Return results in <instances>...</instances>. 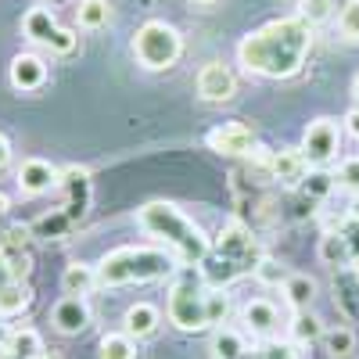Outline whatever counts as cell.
I'll list each match as a JSON object with an SVG mask.
<instances>
[{
  "mask_svg": "<svg viewBox=\"0 0 359 359\" xmlns=\"http://www.w3.org/2000/svg\"><path fill=\"white\" fill-rule=\"evenodd\" d=\"M313 25L302 22L298 15L291 18H273L259 29H252L248 36L237 43V62L245 65V72L262 76V79H291L302 72L306 57L313 50Z\"/></svg>",
  "mask_w": 359,
  "mask_h": 359,
  "instance_id": "1",
  "label": "cell"
},
{
  "mask_svg": "<svg viewBox=\"0 0 359 359\" xmlns=\"http://www.w3.org/2000/svg\"><path fill=\"white\" fill-rule=\"evenodd\" d=\"M137 226L151 237L155 245L172 252L180 266H201V259L208 255V248H212V237L169 201L140 205L137 208Z\"/></svg>",
  "mask_w": 359,
  "mask_h": 359,
  "instance_id": "2",
  "label": "cell"
},
{
  "mask_svg": "<svg viewBox=\"0 0 359 359\" xmlns=\"http://www.w3.org/2000/svg\"><path fill=\"white\" fill-rule=\"evenodd\" d=\"M266 259L262 245L252 226H245L241 219H230L216 237H212V248L201 259L198 273L205 277L208 287H230L233 280H241L248 273H255V266Z\"/></svg>",
  "mask_w": 359,
  "mask_h": 359,
  "instance_id": "3",
  "label": "cell"
},
{
  "mask_svg": "<svg viewBox=\"0 0 359 359\" xmlns=\"http://www.w3.org/2000/svg\"><path fill=\"white\" fill-rule=\"evenodd\" d=\"M176 255L162 245H123L101 255L97 284L101 287H126V284H155L176 277Z\"/></svg>",
  "mask_w": 359,
  "mask_h": 359,
  "instance_id": "4",
  "label": "cell"
},
{
  "mask_svg": "<svg viewBox=\"0 0 359 359\" xmlns=\"http://www.w3.org/2000/svg\"><path fill=\"white\" fill-rule=\"evenodd\" d=\"M208 287L201 273H194L191 266H184V273H176L169 284V298H165V313L169 323L184 334H198L208 331Z\"/></svg>",
  "mask_w": 359,
  "mask_h": 359,
  "instance_id": "5",
  "label": "cell"
},
{
  "mask_svg": "<svg viewBox=\"0 0 359 359\" xmlns=\"http://www.w3.org/2000/svg\"><path fill=\"white\" fill-rule=\"evenodd\" d=\"M130 50H133L140 69H147V72H169L180 57H184V36H180V29L172 22L147 18L133 33Z\"/></svg>",
  "mask_w": 359,
  "mask_h": 359,
  "instance_id": "6",
  "label": "cell"
},
{
  "mask_svg": "<svg viewBox=\"0 0 359 359\" xmlns=\"http://www.w3.org/2000/svg\"><path fill=\"white\" fill-rule=\"evenodd\" d=\"M22 33L29 43H36V47H47L50 54H72L79 36L72 33V29H65L62 22L54 18L50 8H29L25 18H22Z\"/></svg>",
  "mask_w": 359,
  "mask_h": 359,
  "instance_id": "7",
  "label": "cell"
},
{
  "mask_svg": "<svg viewBox=\"0 0 359 359\" xmlns=\"http://www.w3.org/2000/svg\"><path fill=\"white\" fill-rule=\"evenodd\" d=\"M338 151H341V130H338V123H334V118H327V115L313 118V123L306 126V133H302V155H306L309 169H327L338 158Z\"/></svg>",
  "mask_w": 359,
  "mask_h": 359,
  "instance_id": "8",
  "label": "cell"
},
{
  "mask_svg": "<svg viewBox=\"0 0 359 359\" xmlns=\"http://www.w3.org/2000/svg\"><path fill=\"white\" fill-rule=\"evenodd\" d=\"M57 191H62L65 216L79 226V223L90 216V201H94V184H90V172H86L83 165H65Z\"/></svg>",
  "mask_w": 359,
  "mask_h": 359,
  "instance_id": "9",
  "label": "cell"
},
{
  "mask_svg": "<svg viewBox=\"0 0 359 359\" xmlns=\"http://www.w3.org/2000/svg\"><path fill=\"white\" fill-rule=\"evenodd\" d=\"M29 306H33V287H29V280L18 277L11 259L0 252V320H15L29 313Z\"/></svg>",
  "mask_w": 359,
  "mask_h": 359,
  "instance_id": "10",
  "label": "cell"
},
{
  "mask_svg": "<svg viewBox=\"0 0 359 359\" xmlns=\"http://www.w3.org/2000/svg\"><path fill=\"white\" fill-rule=\"evenodd\" d=\"M205 144H208V151H216V155L248 158L255 151V130L248 123H223V126L205 133Z\"/></svg>",
  "mask_w": 359,
  "mask_h": 359,
  "instance_id": "11",
  "label": "cell"
},
{
  "mask_svg": "<svg viewBox=\"0 0 359 359\" xmlns=\"http://www.w3.org/2000/svg\"><path fill=\"white\" fill-rule=\"evenodd\" d=\"M194 90L205 104H226L233 101L237 94V76L230 72V65L223 62H208L198 69V79H194Z\"/></svg>",
  "mask_w": 359,
  "mask_h": 359,
  "instance_id": "12",
  "label": "cell"
},
{
  "mask_svg": "<svg viewBox=\"0 0 359 359\" xmlns=\"http://www.w3.org/2000/svg\"><path fill=\"white\" fill-rule=\"evenodd\" d=\"M241 331L252 341H269L280 331V309L269 298H248L241 306Z\"/></svg>",
  "mask_w": 359,
  "mask_h": 359,
  "instance_id": "13",
  "label": "cell"
},
{
  "mask_svg": "<svg viewBox=\"0 0 359 359\" xmlns=\"http://www.w3.org/2000/svg\"><path fill=\"white\" fill-rule=\"evenodd\" d=\"M15 184L25 198H40V194H50L57 191V184H62V169L50 165L47 158H25L15 172Z\"/></svg>",
  "mask_w": 359,
  "mask_h": 359,
  "instance_id": "14",
  "label": "cell"
},
{
  "mask_svg": "<svg viewBox=\"0 0 359 359\" xmlns=\"http://www.w3.org/2000/svg\"><path fill=\"white\" fill-rule=\"evenodd\" d=\"M309 172V162L302 155V147H284V151H269V180L287 191H298Z\"/></svg>",
  "mask_w": 359,
  "mask_h": 359,
  "instance_id": "15",
  "label": "cell"
},
{
  "mask_svg": "<svg viewBox=\"0 0 359 359\" xmlns=\"http://www.w3.org/2000/svg\"><path fill=\"white\" fill-rule=\"evenodd\" d=\"M90 306H86V298H79V294H65L62 302H57L54 309H50V323H54V331L57 334H83L86 327H90Z\"/></svg>",
  "mask_w": 359,
  "mask_h": 359,
  "instance_id": "16",
  "label": "cell"
},
{
  "mask_svg": "<svg viewBox=\"0 0 359 359\" xmlns=\"http://www.w3.org/2000/svg\"><path fill=\"white\" fill-rule=\"evenodd\" d=\"M331 291H334V306L348 323H359V269L341 266L331 273Z\"/></svg>",
  "mask_w": 359,
  "mask_h": 359,
  "instance_id": "17",
  "label": "cell"
},
{
  "mask_svg": "<svg viewBox=\"0 0 359 359\" xmlns=\"http://www.w3.org/2000/svg\"><path fill=\"white\" fill-rule=\"evenodd\" d=\"M8 76H11V86H15V90H22V94H33V90H40V86L47 83V62H43L40 54H33V50H22V54L11 57Z\"/></svg>",
  "mask_w": 359,
  "mask_h": 359,
  "instance_id": "18",
  "label": "cell"
},
{
  "mask_svg": "<svg viewBox=\"0 0 359 359\" xmlns=\"http://www.w3.org/2000/svg\"><path fill=\"white\" fill-rule=\"evenodd\" d=\"M158 323H162V313H158L151 302H133V306L126 309V316H123V331H126L133 341H140V338H151V334L158 331Z\"/></svg>",
  "mask_w": 359,
  "mask_h": 359,
  "instance_id": "19",
  "label": "cell"
},
{
  "mask_svg": "<svg viewBox=\"0 0 359 359\" xmlns=\"http://www.w3.org/2000/svg\"><path fill=\"white\" fill-rule=\"evenodd\" d=\"M208 352H212V359H245L252 348H248V334L241 331V327H216L212 331V345H208Z\"/></svg>",
  "mask_w": 359,
  "mask_h": 359,
  "instance_id": "20",
  "label": "cell"
},
{
  "mask_svg": "<svg viewBox=\"0 0 359 359\" xmlns=\"http://www.w3.org/2000/svg\"><path fill=\"white\" fill-rule=\"evenodd\" d=\"M40 352H43V338L33 327H15L0 345V359H36Z\"/></svg>",
  "mask_w": 359,
  "mask_h": 359,
  "instance_id": "21",
  "label": "cell"
},
{
  "mask_svg": "<svg viewBox=\"0 0 359 359\" xmlns=\"http://www.w3.org/2000/svg\"><path fill=\"white\" fill-rule=\"evenodd\" d=\"M29 230H33L36 241H69L72 230H76V223L65 216V208L57 205V208H50V212H43Z\"/></svg>",
  "mask_w": 359,
  "mask_h": 359,
  "instance_id": "22",
  "label": "cell"
},
{
  "mask_svg": "<svg viewBox=\"0 0 359 359\" xmlns=\"http://www.w3.org/2000/svg\"><path fill=\"white\" fill-rule=\"evenodd\" d=\"M323 320L313 313V309H302V313H294L291 316V323H287V334H291V341L302 348V345H313V341H323Z\"/></svg>",
  "mask_w": 359,
  "mask_h": 359,
  "instance_id": "23",
  "label": "cell"
},
{
  "mask_svg": "<svg viewBox=\"0 0 359 359\" xmlns=\"http://www.w3.org/2000/svg\"><path fill=\"white\" fill-rule=\"evenodd\" d=\"M280 294H284V302L294 309V313H302L313 306V298H316V280L306 277V273H291L284 284H280Z\"/></svg>",
  "mask_w": 359,
  "mask_h": 359,
  "instance_id": "24",
  "label": "cell"
},
{
  "mask_svg": "<svg viewBox=\"0 0 359 359\" xmlns=\"http://www.w3.org/2000/svg\"><path fill=\"white\" fill-rule=\"evenodd\" d=\"M62 287H65V294L86 298L94 287H101V284H97V266H90V262H72V266H65Z\"/></svg>",
  "mask_w": 359,
  "mask_h": 359,
  "instance_id": "25",
  "label": "cell"
},
{
  "mask_svg": "<svg viewBox=\"0 0 359 359\" xmlns=\"http://www.w3.org/2000/svg\"><path fill=\"white\" fill-rule=\"evenodd\" d=\"M334 187H338V176H334L331 169H309L306 180H302V187H298V194H302L309 205H316V201L331 198Z\"/></svg>",
  "mask_w": 359,
  "mask_h": 359,
  "instance_id": "26",
  "label": "cell"
},
{
  "mask_svg": "<svg viewBox=\"0 0 359 359\" xmlns=\"http://www.w3.org/2000/svg\"><path fill=\"white\" fill-rule=\"evenodd\" d=\"M320 259L331 266V269H341V266H355L352 255H348V245H345V237L338 230H327L320 237Z\"/></svg>",
  "mask_w": 359,
  "mask_h": 359,
  "instance_id": "27",
  "label": "cell"
},
{
  "mask_svg": "<svg viewBox=\"0 0 359 359\" xmlns=\"http://www.w3.org/2000/svg\"><path fill=\"white\" fill-rule=\"evenodd\" d=\"M76 22L79 29H104L111 22V4L108 0H79V8H76Z\"/></svg>",
  "mask_w": 359,
  "mask_h": 359,
  "instance_id": "28",
  "label": "cell"
},
{
  "mask_svg": "<svg viewBox=\"0 0 359 359\" xmlns=\"http://www.w3.org/2000/svg\"><path fill=\"white\" fill-rule=\"evenodd\" d=\"M97 355L101 359H137V345H133V338L126 331H111V334L101 338Z\"/></svg>",
  "mask_w": 359,
  "mask_h": 359,
  "instance_id": "29",
  "label": "cell"
},
{
  "mask_svg": "<svg viewBox=\"0 0 359 359\" xmlns=\"http://www.w3.org/2000/svg\"><path fill=\"white\" fill-rule=\"evenodd\" d=\"M323 348L334 359H348L355 352V331L352 327H327L323 331Z\"/></svg>",
  "mask_w": 359,
  "mask_h": 359,
  "instance_id": "30",
  "label": "cell"
},
{
  "mask_svg": "<svg viewBox=\"0 0 359 359\" xmlns=\"http://www.w3.org/2000/svg\"><path fill=\"white\" fill-rule=\"evenodd\" d=\"M252 359H298V345L287 338V341H280V338H269V341H255V348H252Z\"/></svg>",
  "mask_w": 359,
  "mask_h": 359,
  "instance_id": "31",
  "label": "cell"
},
{
  "mask_svg": "<svg viewBox=\"0 0 359 359\" xmlns=\"http://www.w3.org/2000/svg\"><path fill=\"white\" fill-rule=\"evenodd\" d=\"M331 15H334V0H298V18L309 22L313 29L331 22Z\"/></svg>",
  "mask_w": 359,
  "mask_h": 359,
  "instance_id": "32",
  "label": "cell"
},
{
  "mask_svg": "<svg viewBox=\"0 0 359 359\" xmlns=\"http://www.w3.org/2000/svg\"><path fill=\"white\" fill-rule=\"evenodd\" d=\"M252 277H255L259 284H266V287H280V284L291 277V269H287V266H280L277 259H269V255H266V259L255 266V273H252Z\"/></svg>",
  "mask_w": 359,
  "mask_h": 359,
  "instance_id": "33",
  "label": "cell"
},
{
  "mask_svg": "<svg viewBox=\"0 0 359 359\" xmlns=\"http://www.w3.org/2000/svg\"><path fill=\"white\" fill-rule=\"evenodd\" d=\"M230 309H233V306H230V294H226L223 287L208 291V327H212V331L230 320Z\"/></svg>",
  "mask_w": 359,
  "mask_h": 359,
  "instance_id": "34",
  "label": "cell"
},
{
  "mask_svg": "<svg viewBox=\"0 0 359 359\" xmlns=\"http://www.w3.org/2000/svg\"><path fill=\"white\" fill-rule=\"evenodd\" d=\"M338 33H341V40L359 43V0H348L338 11Z\"/></svg>",
  "mask_w": 359,
  "mask_h": 359,
  "instance_id": "35",
  "label": "cell"
},
{
  "mask_svg": "<svg viewBox=\"0 0 359 359\" xmlns=\"http://www.w3.org/2000/svg\"><path fill=\"white\" fill-rule=\"evenodd\" d=\"M338 187L348 191V194H359V155H348L338 162Z\"/></svg>",
  "mask_w": 359,
  "mask_h": 359,
  "instance_id": "36",
  "label": "cell"
},
{
  "mask_svg": "<svg viewBox=\"0 0 359 359\" xmlns=\"http://www.w3.org/2000/svg\"><path fill=\"white\" fill-rule=\"evenodd\" d=\"M331 230H338V233L345 237L352 262H359V223H355V219H345V223H338V226H331Z\"/></svg>",
  "mask_w": 359,
  "mask_h": 359,
  "instance_id": "37",
  "label": "cell"
},
{
  "mask_svg": "<svg viewBox=\"0 0 359 359\" xmlns=\"http://www.w3.org/2000/svg\"><path fill=\"white\" fill-rule=\"evenodd\" d=\"M345 130H348V137H355V140H359V104L345 115Z\"/></svg>",
  "mask_w": 359,
  "mask_h": 359,
  "instance_id": "38",
  "label": "cell"
},
{
  "mask_svg": "<svg viewBox=\"0 0 359 359\" xmlns=\"http://www.w3.org/2000/svg\"><path fill=\"white\" fill-rule=\"evenodd\" d=\"M8 212H11V198H8V194H0V233L8 230Z\"/></svg>",
  "mask_w": 359,
  "mask_h": 359,
  "instance_id": "39",
  "label": "cell"
},
{
  "mask_svg": "<svg viewBox=\"0 0 359 359\" xmlns=\"http://www.w3.org/2000/svg\"><path fill=\"white\" fill-rule=\"evenodd\" d=\"M11 162V140L4 137V133H0V169H4Z\"/></svg>",
  "mask_w": 359,
  "mask_h": 359,
  "instance_id": "40",
  "label": "cell"
},
{
  "mask_svg": "<svg viewBox=\"0 0 359 359\" xmlns=\"http://www.w3.org/2000/svg\"><path fill=\"white\" fill-rule=\"evenodd\" d=\"M348 219L359 223V194H352V205H348Z\"/></svg>",
  "mask_w": 359,
  "mask_h": 359,
  "instance_id": "41",
  "label": "cell"
},
{
  "mask_svg": "<svg viewBox=\"0 0 359 359\" xmlns=\"http://www.w3.org/2000/svg\"><path fill=\"white\" fill-rule=\"evenodd\" d=\"M36 359H65V355H62V352H47V348H43V352H40Z\"/></svg>",
  "mask_w": 359,
  "mask_h": 359,
  "instance_id": "42",
  "label": "cell"
},
{
  "mask_svg": "<svg viewBox=\"0 0 359 359\" xmlns=\"http://www.w3.org/2000/svg\"><path fill=\"white\" fill-rule=\"evenodd\" d=\"M352 97H355V101H359V72H355V76H352Z\"/></svg>",
  "mask_w": 359,
  "mask_h": 359,
  "instance_id": "43",
  "label": "cell"
},
{
  "mask_svg": "<svg viewBox=\"0 0 359 359\" xmlns=\"http://www.w3.org/2000/svg\"><path fill=\"white\" fill-rule=\"evenodd\" d=\"M194 4H198V8H216L219 0H194Z\"/></svg>",
  "mask_w": 359,
  "mask_h": 359,
  "instance_id": "44",
  "label": "cell"
}]
</instances>
